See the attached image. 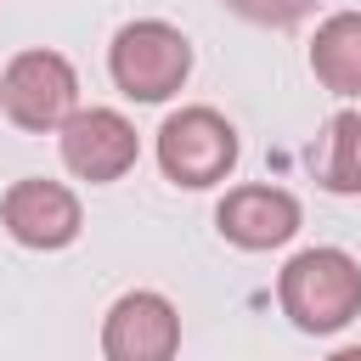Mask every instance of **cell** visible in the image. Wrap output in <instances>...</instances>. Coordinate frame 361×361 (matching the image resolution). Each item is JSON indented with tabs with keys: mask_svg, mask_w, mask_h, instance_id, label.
Here are the masks:
<instances>
[{
	"mask_svg": "<svg viewBox=\"0 0 361 361\" xmlns=\"http://www.w3.org/2000/svg\"><path fill=\"white\" fill-rule=\"evenodd\" d=\"M276 299L299 333H338L361 310V265L327 243L299 248L276 276Z\"/></svg>",
	"mask_w": 361,
	"mask_h": 361,
	"instance_id": "cell-1",
	"label": "cell"
},
{
	"mask_svg": "<svg viewBox=\"0 0 361 361\" xmlns=\"http://www.w3.org/2000/svg\"><path fill=\"white\" fill-rule=\"evenodd\" d=\"M107 73L130 102H169L192 73V39L164 17H135L113 34Z\"/></svg>",
	"mask_w": 361,
	"mask_h": 361,
	"instance_id": "cell-2",
	"label": "cell"
},
{
	"mask_svg": "<svg viewBox=\"0 0 361 361\" xmlns=\"http://www.w3.org/2000/svg\"><path fill=\"white\" fill-rule=\"evenodd\" d=\"M237 130L226 113L214 107H175L164 124H158V169L186 186V192H203V186H220L231 169H237Z\"/></svg>",
	"mask_w": 361,
	"mask_h": 361,
	"instance_id": "cell-3",
	"label": "cell"
},
{
	"mask_svg": "<svg viewBox=\"0 0 361 361\" xmlns=\"http://www.w3.org/2000/svg\"><path fill=\"white\" fill-rule=\"evenodd\" d=\"M0 113L17 124V130H62L73 113H79V73L62 51H17L0 73Z\"/></svg>",
	"mask_w": 361,
	"mask_h": 361,
	"instance_id": "cell-4",
	"label": "cell"
},
{
	"mask_svg": "<svg viewBox=\"0 0 361 361\" xmlns=\"http://www.w3.org/2000/svg\"><path fill=\"white\" fill-rule=\"evenodd\" d=\"M56 147H62V164L90 180V186H107V180H124L141 158V141H135V124L118 113V107H79L62 130H56Z\"/></svg>",
	"mask_w": 361,
	"mask_h": 361,
	"instance_id": "cell-5",
	"label": "cell"
},
{
	"mask_svg": "<svg viewBox=\"0 0 361 361\" xmlns=\"http://www.w3.org/2000/svg\"><path fill=\"white\" fill-rule=\"evenodd\" d=\"M0 226L11 231V243L23 248H68L85 226V209H79V192L62 186V180H45V175H23L6 186L0 197Z\"/></svg>",
	"mask_w": 361,
	"mask_h": 361,
	"instance_id": "cell-6",
	"label": "cell"
},
{
	"mask_svg": "<svg viewBox=\"0 0 361 361\" xmlns=\"http://www.w3.org/2000/svg\"><path fill=\"white\" fill-rule=\"evenodd\" d=\"M180 350V310L158 288H130L102 316V355L107 361H175Z\"/></svg>",
	"mask_w": 361,
	"mask_h": 361,
	"instance_id": "cell-7",
	"label": "cell"
},
{
	"mask_svg": "<svg viewBox=\"0 0 361 361\" xmlns=\"http://www.w3.org/2000/svg\"><path fill=\"white\" fill-rule=\"evenodd\" d=\"M299 220H305L299 197L282 192V186H259V180H254V186H231V192L220 197V209H214L220 237L237 243V248H248V254L282 248V243L299 231Z\"/></svg>",
	"mask_w": 361,
	"mask_h": 361,
	"instance_id": "cell-8",
	"label": "cell"
},
{
	"mask_svg": "<svg viewBox=\"0 0 361 361\" xmlns=\"http://www.w3.org/2000/svg\"><path fill=\"white\" fill-rule=\"evenodd\" d=\"M310 73L333 96H361V11H333L310 39Z\"/></svg>",
	"mask_w": 361,
	"mask_h": 361,
	"instance_id": "cell-9",
	"label": "cell"
},
{
	"mask_svg": "<svg viewBox=\"0 0 361 361\" xmlns=\"http://www.w3.org/2000/svg\"><path fill=\"white\" fill-rule=\"evenodd\" d=\"M316 180L338 197H361V113L338 107L322 130V152H316Z\"/></svg>",
	"mask_w": 361,
	"mask_h": 361,
	"instance_id": "cell-10",
	"label": "cell"
},
{
	"mask_svg": "<svg viewBox=\"0 0 361 361\" xmlns=\"http://www.w3.org/2000/svg\"><path fill=\"white\" fill-rule=\"evenodd\" d=\"M243 23H259V28H293L299 17H310L316 0H226Z\"/></svg>",
	"mask_w": 361,
	"mask_h": 361,
	"instance_id": "cell-11",
	"label": "cell"
},
{
	"mask_svg": "<svg viewBox=\"0 0 361 361\" xmlns=\"http://www.w3.org/2000/svg\"><path fill=\"white\" fill-rule=\"evenodd\" d=\"M327 361H361V344H344V350H333Z\"/></svg>",
	"mask_w": 361,
	"mask_h": 361,
	"instance_id": "cell-12",
	"label": "cell"
}]
</instances>
